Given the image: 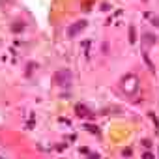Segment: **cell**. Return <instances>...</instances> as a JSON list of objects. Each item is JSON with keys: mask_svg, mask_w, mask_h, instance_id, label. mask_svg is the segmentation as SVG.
Instances as JSON below:
<instances>
[{"mask_svg": "<svg viewBox=\"0 0 159 159\" xmlns=\"http://www.w3.org/2000/svg\"><path fill=\"white\" fill-rule=\"evenodd\" d=\"M150 118L153 120V124H155V127L159 129V122H157V118H155V114H153V112H150Z\"/></svg>", "mask_w": 159, "mask_h": 159, "instance_id": "8992f818", "label": "cell"}, {"mask_svg": "<svg viewBox=\"0 0 159 159\" xmlns=\"http://www.w3.org/2000/svg\"><path fill=\"white\" fill-rule=\"evenodd\" d=\"M142 159H153V157H152V153H144V155H142Z\"/></svg>", "mask_w": 159, "mask_h": 159, "instance_id": "9c48e42d", "label": "cell"}, {"mask_svg": "<svg viewBox=\"0 0 159 159\" xmlns=\"http://www.w3.org/2000/svg\"><path fill=\"white\" fill-rule=\"evenodd\" d=\"M75 111H77V114L81 116V118H84V116H90V111H88L84 105H77V107H75Z\"/></svg>", "mask_w": 159, "mask_h": 159, "instance_id": "277c9868", "label": "cell"}, {"mask_svg": "<svg viewBox=\"0 0 159 159\" xmlns=\"http://www.w3.org/2000/svg\"><path fill=\"white\" fill-rule=\"evenodd\" d=\"M21 28H23V26H21V23H15V26H13V30H15V32H19Z\"/></svg>", "mask_w": 159, "mask_h": 159, "instance_id": "ba28073f", "label": "cell"}, {"mask_svg": "<svg viewBox=\"0 0 159 159\" xmlns=\"http://www.w3.org/2000/svg\"><path fill=\"white\" fill-rule=\"evenodd\" d=\"M124 90H125V92H129V94H133V92L137 90V79H135L133 75L124 79Z\"/></svg>", "mask_w": 159, "mask_h": 159, "instance_id": "3957f363", "label": "cell"}, {"mask_svg": "<svg viewBox=\"0 0 159 159\" xmlns=\"http://www.w3.org/2000/svg\"><path fill=\"white\" fill-rule=\"evenodd\" d=\"M54 83L58 86H67L71 83V71L69 69H58L54 73Z\"/></svg>", "mask_w": 159, "mask_h": 159, "instance_id": "6da1fadb", "label": "cell"}, {"mask_svg": "<svg viewBox=\"0 0 159 159\" xmlns=\"http://www.w3.org/2000/svg\"><path fill=\"white\" fill-rule=\"evenodd\" d=\"M86 25H88L86 21H77L75 25H71V26H69V30H67V36H69V38H75L79 32H83V30L86 28Z\"/></svg>", "mask_w": 159, "mask_h": 159, "instance_id": "7a4b0ae2", "label": "cell"}, {"mask_svg": "<svg viewBox=\"0 0 159 159\" xmlns=\"http://www.w3.org/2000/svg\"><path fill=\"white\" fill-rule=\"evenodd\" d=\"M153 25H155V26H159V19H155V21H153Z\"/></svg>", "mask_w": 159, "mask_h": 159, "instance_id": "30bf717a", "label": "cell"}, {"mask_svg": "<svg viewBox=\"0 0 159 159\" xmlns=\"http://www.w3.org/2000/svg\"><path fill=\"white\" fill-rule=\"evenodd\" d=\"M135 36H137V34H135V28H133V26H129V41H131V43H133V41H137V39H135Z\"/></svg>", "mask_w": 159, "mask_h": 159, "instance_id": "5b68a950", "label": "cell"}, {"mask_svg": "<svg viewBox=\"0 0 159 159\" xmlns=\"http://www.w3.org/2000/svg\"><path fill=\"white\" fill-rule=\"evenodd\" d=\"M86 129H90L92 133H98V127L96 125H86Z\"/></svg>", "mask_w": 159, "mask_h": 159, "instance_id": "52a82bcc", "label": "cell"}]
</instances>
